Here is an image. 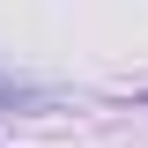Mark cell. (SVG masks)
I'll list each match as a JSON object with an SVG mask.
<instances>
[{
    "label": "cell",
    "instance_id": "obj_1",
    "mask_svg": "<svg viewBox=\"0 0 148 148\" xmlns=\"http://www.w3.org/2000/svg\"><path fill=\"white\" fill-rule=\"evenodd\" d=\"M45 104V89H30V82H15V74H0V111H37Z\"/></svg>",
    "mask_w": 148,
    "mask_h": 148
},
{
    "label": "cell",
    "instance_id": "obj_2",
    "mask_svg": "<svg viewBox=\"0 0 148 148\" xmlns=\"http://www.w3.org/2000/svg\"><path fill=\"white\" fill-rule=\"evenodd\" d=\"M141 104H148V89H141Z\"/></svg>",
    "mask_w": 148,
    "mask_h": 148
}]
</instances>
